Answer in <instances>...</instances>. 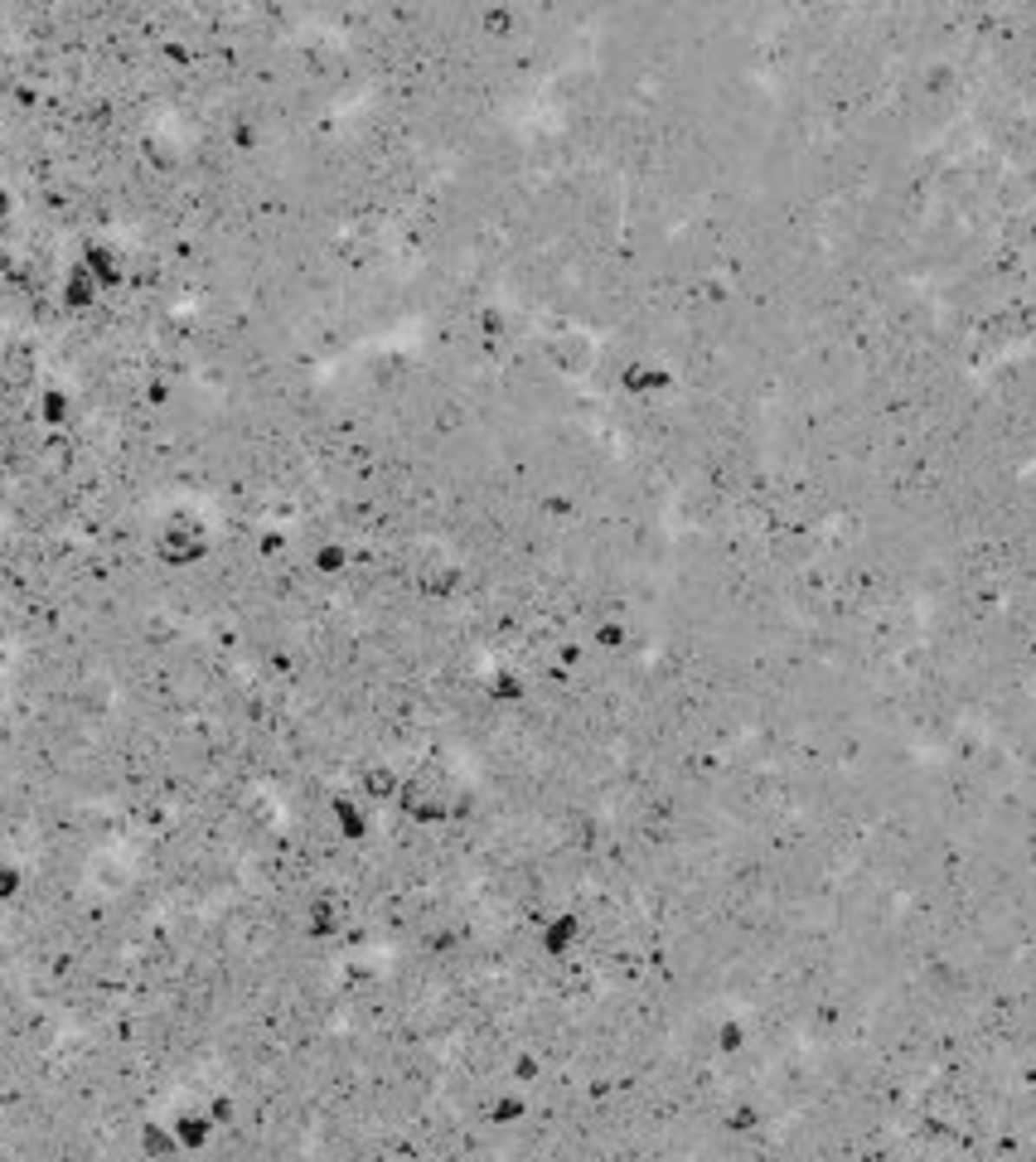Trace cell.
Masks as SVG:
<instances>
[{
    "instance_id": "3957f363",
    "label": "cell",
    "mask_w": 1036,
    "mask_h": 1162,
    "mask_svg": "<svg viewBox=\"0 0 1036 1162\" xmlns=\"http://www.w3.org/2000/svg\"><path fill=\"white\" fill-rule=\"evenodd\" d=\"M97 296H102V286H97L82 266H73L69 281H63V305H69V311H93Z\"/></svg>"
},
{
    "instance_id": "277c9868",
    "label": "cell",
    "mask_w": 1036,
    "mask_h": 1162,
    "mask_svg": "<svg viewBox=\"0 0 1036 1162\" xmlns=\"http://www.w3.org/2000/svg\"><path fill=\"white\" fill-rule=\"evenodd\" d=\"M69 412H73V403H69V392H63V388H44V392H39V422H44V426H69Z\"/></svg>"
},
{
    "instance_id": "6da1fadb",
    "label": "cell",
    "mask_w": 1036,
    "mask_h": 1162,
    "mask_svg": "<svg viewBox=\"0 0 1036 1162\" xmlns=\"http://www.w3.org/2000/svg\"><path fill=\"white\" fill-rule=\"evenodd\" d=\"M155 557H161L165 567H194L199 557H204V533H199V523H189V518L170 523V528L155 538Z\"/></svg>"
},
{
    "instance_id": "8992f818",
    "label": "cell",
    "mask_w": 1036,
    "mask_h": 1162,
    "mask_svg": "<svg viewBox=\"0 0 1036 1162\" xmlns=\"http://www.w3.org/2000/svg\"><path fill=\"white\" fill-rule=\"evenodd\" d=\"M10 219V194H5V189H0V223Z\"/></svg>"
},
{
    "instance_id": "5b68a950",
    "label": "cell",
    "mask_w": 1036,
    "mask_h": 1162,
    "mask_svg": "<svg viewBox=\"0 0 1036 1162\" xmlns=\"http://www.w3.org/2000/svg\"><path fill=\"white\" fill-rule=\"evenodd\" d=\"M339 562H344V553H339V548H320V572H334Z\"/></svg>"
},
{
    "instance_id": "7a4b0ae2",
    "label": "cell",
    "mask_w": 1036,
    "mask_h": 1162,
    "mask_svg": "<svg viewBox=\"0 0 1036 1162\" xmlns=\"http://www.w3.org/2000/svg\"><path fill=\"white\" fill-rule=\"evenodd\" d=\"M82 272H88V277L97 281V286H121V253H116L112 242H88V247H82Z\"/></svg>"
}]
</instances>
